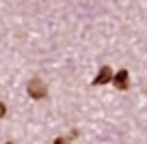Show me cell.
Masks as SVG:
<instances>
[{
    "label": "cell",
    "mask_w": 147,
    "mask_h": 144,
    "mask_svg": "<svg viewBox=\"0 0 147 144\" xmlns=\"http://www.w3.org/2000/svg\"><path fill=\"white\" fill-rule=\"evenodd\" d=\"M5 116H7V105L0 101V118H5Z\"/></svg>",
    "instance_id": "5b68a950"
},
{
    "label": "cell",
    "mask_w": 147,
    "mask_h": 144,
    "mask_svg": "<svg viewBox=\"0 0 147 144\" xmlns=\"http://www.w3.org/2000/svg\"><path fill=\"white\" fill-rule=\"evenodd\" d=\"M113 84H115L117 88L125 90V88H128V71H119V73H115V77H113Z\"/></svg>",
    "instance_id": "3957f363"
},
{
    "label": "cell",
    "mask_w": 147,
    "mask_h": 144,
    "mask_svg": "<svg viewBox=\"0 0 147 144\" xmlns=\"http://www.w3.org/2000/svg\"><path fill=\"white\" fill-rule=\"evenodd\" d=\"M113 71H110V67H102V71L95 75V82L93 84H106V82H113Z\"/></svg>",
    "instance_id": "7a4b0ae2"
},
{
    "label": "cell",
    "mask_w": 147,
    "mask_h": 144,
    "mask_svg": "<svg viewBox=\"0 0 147 144\" xmlns=\"http://www.w3.org/2000/svg\"><path fill=\"white\" fill-rule=\"evenodd\" d=\"M9 144H11V142H9Z\"/></svg>",
    "instance_id": "8992f818"
},
{
    "label": "cell",
    "mask_w": 147,
    "mask_h": 144,
    "mask_svg": "<svg viewBox=\"0 0 147 144\" xmlns=\"http://www.w3.org/2000/svg\"><path fill=\"white\" fill-rule=\"evenodd\" d=\"M71 140H74L71 135H69V138H63V135H59V138H56L52 144H71Z\"/></svg>",
    "instance_id": "277c9868"
},
{
    "label": "cell",
    "mask_w": 147,
    "mask_h": 144,
    "mask_svg": "<svg viewBox=\"0 0 147 144\" xmlns=\"http://www.w3.org/2000/svg\"><path fill=\"white\" fill-rule=\"evenodd\" d=\"M28 95H30L32 99H43L48 95V88H46V84H43L41 80H32V82H28Z\"/></svg>",
    "instance_id": "6da1fadb"
}]
</instances>
